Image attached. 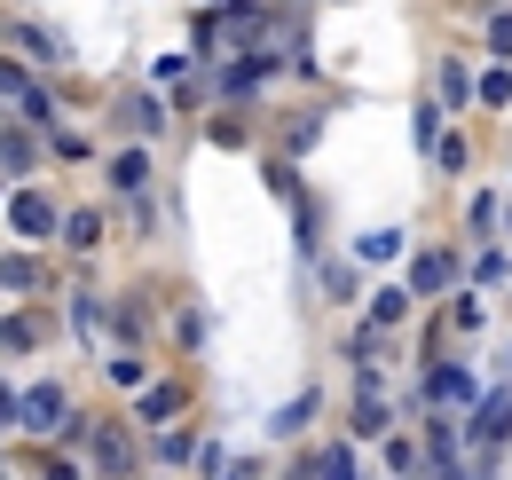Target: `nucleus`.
<instances>
[{
  "mask_svg": "<svg viewBox=\"0 0 512 480\" xmlns=\"http://www.w3.org/2000/svg\"><path fill=\"white\" fill-rule=\"evenodd\" d=\"M505 425H512V394H497V402H481V418H473V441H481V449H497V441H505Z\"/></svg>",
  "mask_w": 512,
  "mask_h": 480,
  "instance_id": "1",
  "label": "nucleus"
},
{
  "mask_svg": "<svg viewBox=\"0 0 512 480\" xmlns=\"http://www.w3.org/2000/svg\"><path fill=\"white\" fill-rule=\"evenodd\" d=\"M394 252H402V237H394V229H379V237H363V260H394Z\"/></svg>",
  "mask_w": 512,
  "mask_h": 480,
  "instance_id": "2",
  "label": "nucleus"
},
{
  "mask_svg": "<svg viewBox=\"0 0 512 480\" xmlns=\"http://www.w3.org/2000/svg\"><path fill=\"white\" fill-rule=\"evenodd\" d=\"M323 480H355V457H347V449H331V457H323Z\"/></svg>",
  "mask_w": 512,
  "mask_h": 480,
  "instance_id": "3",
  "label": "nucleus"
}]
</instances>
